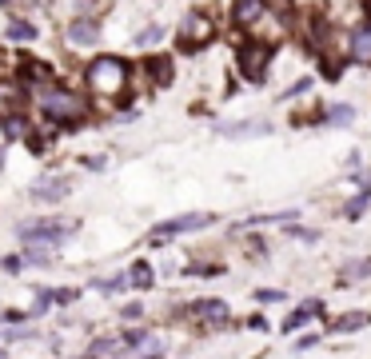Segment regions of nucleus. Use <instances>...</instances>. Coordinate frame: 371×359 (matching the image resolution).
Wrapping results in <instances>:
<instances>
[{
	"label": "nucleus",
	"instance_id": "nucleus-1",
	"mask_svg": "<svg viewBox=\"0 0 371 359\" xmlns=\"http://www.w3.org/2000/svg\"><path fill=\"white\" fill-rule=\"evenodd\" d=\"M88 88H92V96L100 100H116L124 96V88H128V64L116 60V56H100V60L88 64Z\"/></svg>",
	"mask_w": 371,
	"mask_h": 359
},
{
	"label": "nucleus",
	"instance_id": "nucleus-26",
	"mask_svg": "<svg viewBox=\"0 0 371 359\" xmlns=\"http://www.w3.org/2000/svg\"><path fill=\"white\" fill-rule=\"evenodd\" d=\"M124 315H128V320H140V315H144V308H140V303H132V308H124Z\"/></svg>",
	"mask_w": 371,
	"mask_h": 359
},
{
	"label": "nucleus",
	"instance_id": "nucleus-20",
	"mask_svg": "<svg viewBox=\"0 0 371 359\" xmlns=\"http://www.w3.org/2000/svg\"><path fill=\"white\" fill-rule=\"evenodd\" d=\"M351 116H356V112H351V104H339V108L327 112V124H351Z\"/></svg>",
	"mask_w": 371,
	"mask_h": 359
},
{
	"label": "nucleus",
	"instance_id": "nucleus-14",
	"mask_svg": "<svg viewBox=\"0 0 371 359\" xmlns=\"http://www.w3.org/2000/svg\"><path fill=\"white\" fill-rule=\"evenodd\" d=\"M88 351H92V355H116V351H124V339L120 335H108V339H96Z\"/></svg>",
	"mask_w": 371,
	"mask_h": 359
},
{
	"label": "nucleus",
	"instance_id": "nucleus-2",
	"mask_svg": "<svg viewBox=\"0 0 371 359\" xmlns=\"http://www.w3.org/2000/svg\"><path fill=\"white\" fill-rule=\"evenodd\" d=\"M40 112L56 120V124H76L80 116H84V100L68 92V88H44L40 92Z\"/></svg>",
	"mask_w": 371,
	"mask_h": 359
},
{
	"label": "nucleus",
	"instance_id": "nucleus-12",
	"mask_svg": "<svg viewBox=\"0 0 371 359\" xmlns=\"http://www.w3.org/2000/svg\"><path fill=\"white\" fill-rule=\"evenodd\" d=\"M320 311H323V303H320V299H308V303H304V308H299L296 315H287V323H284V327L292 332V327H299L304 320H311V315H320Z\"/></svg>",
	"mask_w": 371,
	"mask_h": 359
},
{
	"label": "nucleus",
	"instance_id": "nucleus-4",
	"mask_svg": "<svg viewBox=\"0 0 371 359\" xmlns=\"http://www.w3.org/2000/svg\"><path fill=\"white\" fill-rule=\"evenodd\" d=\"M68 232H72V223H64V220H32V223H20V235H25V240H32V244H56V240H64Z\"/></svg>",
	"mask_w": 371,
	"mask_h": 359
},
{
	"label": "nucleus",
	"instance_id": "nucleus-27",
	"mask_svg": "<svg viewBox=\"0 0 371 359\" xmlns=\"http://www.w3.org/2000/svg\"><path fill=\"white\" fill-rule=\"evenodd\" d=\"M0 168H4V156H0Z\"/></svg>",
	"mask_w": 371,
	"mask_h": 359
},
{
	"label": "nucleus",
	"instance_id": "nucleus-23",
	"mask_svg": "<svg viewBox=\"0 0 371 359\" xmlns=\"http://www.w3.org/2000/svg\"><path fill=\"white\" fill-rule=\"evenodd\" d=\"M315 344H320V335H315V332H311V335H304V339H299V351H308V347H315Z\"/></svg>",
	"mask_w": 371,
	"mask_h": 359
},
{
	"label": "nucleus",
	"instance_id": "nucleus-3",
	"mask_svg": "<svg viewBox=\"0 0 371 359\" xmlns=\"http://www.w3.org/2000/svg\"><path fill=\"white\" fill-rule=\"evenodd\" d=\"M211 32H216V28H211V20L204 13H192V16L180 20V44H184V48H204L211 40Z\"/></svg>",
	"mask_w": 371,
	"mask_h": 359
},
{
	"label": "nucleus",
	"instance_id": "nucleus-18",
	"mask_svg": "<svg viewBox=\"0 0 371 359\" xmlns=\"http://www.w3.org/2000/svg\"><path fill=\"white\" fill-rule=\"evenodd\" d=\"M367 323V315L363 311H356V315H344V320H335V332H359Z\"/></svg>",
	"mask_w": 371,
	"mask_h": 359
},
{
	"label": "nucleus",
	"instance_id": "nucleus-11",
	"mask_svg": "<svg viewBox=\"0 0 371 359\" xmlns=\"http://www.w3.org/2000/svg\"><path fill=\"white\" fill-rule=\"evenodd\" d=\"M351 56L363 64H371V25L367 28H359L356 37H351Z\"/></svg>",
	"mask_w": 371,
	"mask_h": 359
},
{
	"label": "nucleus",
	"instance_id": "nucleus-8",
	"mask_svg": "<svg viewBox=\"0 0 371 359\" xmlns=\"http://www.w3.org/2000/svg\"><path fill=\"white\" fill-rule=\"evenodd\" d=\"M192 315H196L200 323L220 327V323H228V303H223V299H200V303H192Z\"/></svg>",
	"mask_w": 371,
	"mask_h": 359
},
{
	"label": "nucleus",
	"instance_id": "nucleus-5",
	"mask_svg": "<svg viewBox=\"0 0 371 359\" xmlns=\"http://www.w3.org/2000/svg\"><path fill=\"white\" fill-rule=\"evenodd\" d=\"M208 223H211V211H192V216H180V220L156 223V228H152V240H168V235H180V232H196V228H208Z\"/></svg>",
	"mask_w": 371,
	"mask_h": 359
},
{
	"label": "nucleus",
	"instance_id": "nucleus-22",
	"mask_svg": "<svg viewBox=\"0 0 371 359\" xmlns=\"http://www.w3.org/2000/svg\"><path fill=\"white\" fill-rule=\"evenodd\" d=\"M160 37H164V28H160V25H152V28H144V32L136 37V44H156Z\"/></svg>",
	"mask_w": 371,
	"mask_h": 359
},
{
	"label": "nucleus",
	"instance_id": "nucleus-7",
	"mask_svg": "<svg viewBox=\"0 0 371 359\" xmlns=\"http://www.w3.org/2000/svg\"><path fill=\"white\" fill-rule=\"evenodd\" d=\"M268 20V8H263V0H235V25L240 28H256Z\"/></svg>",
	"mask_w": 371,
	"mask_h": 359
},
{
	"label": "nucleus",
	"instance_id": "nucleus-25",
	"mask_svg": "<svg viewBox=\"0 0 371 359\" xmlns=\"http://www.w3.org/2000/svg\"><path fill=\"white\" fill-rule=\"evenodd\" d=\"M308 84H311V80H299V84H292V88H287V96H299V92H308Z\"/></svg>",
	"mask_w": 371,
	"mask_h": 359
},
{
	"label": "nucleus",
	"instance_id": "nucleus-21",
	"mask_svg": "<svg viewBox=\"0 0 371 359\" xmlns=\"http://www.w3.org/2000/svg\"><path fill=\"white\" fill-rule=\"evenodd\" d=\"M152 76H156L160 84H168V80H172V64H168V60H160V56H156V60H152Z\"/></svg>",
	"mask_w": 371,
	"mask_h": 359
},
{
	"label": "nucleus",
	"instance_id": "nucleus-10",
	"mask_svg": "<svg viewBox=\"0 0 371 359\" xmlns=\"http://www.w3.org/2000/svg\"><path fill=\"white\" fill-rule=\"evenodd\" d=\"M60 196H68V180H60V176H48V184L32 188V200H60Z\"/></svg>",
	"mask_w": 371,
	"mask_h": 359
},
{
	"label": "nucleus",
	"instance_id": "nucleus-13",
	"mask_svg": "<svg viewBox=\"0 0 371 359\" xmlns=\"http://www.w3.org/2000/svg\"><path fill=\"white\" fill-rule=\"evenodd\" d=\"M216 132L220 136H260V132H268V124H220Z\"/></svg>",
	"mask_w": 371,
	"mask_h": 359
},
{
	"label": "nucleus",
	"instance_id": "nucleus-6",
	"mask_svg": "<svg viewBox=\"0 0 371 359\" xmlns=\"http://www.w3.org/2000/svg\"><path fill=\"white\" fill-rule=\"evenodd\" d=\"M268 60H272V52H268V44H263V40L244 44V48H240V68H244L247 80H260L263 68H268Z\"/></svg>",
	"mask_w": 371,
	"mask_h": 359
},
{
	"label": "nucleus",
	"instance_id": "nucleus-17",
	"mask_svg": "<svg viewBox=\"0 0 371 359\" xmlns=\"http://www.w3.org/2000/svg\"><path fill=\"white\" fill-rule=\"evenodd\" d=\"M128 284H136V287H152V268H148V263H136V268L128 272Z\"/></svg>",
	"mask_w": 371,
	"mask_h": 359
},
{
	"label": "nucleus",
	"instance_id": "nucleus-24",
	"mask_svg": "<svg viewBox=\"0 0 371 359\" xmlns=\"http://www.w3.org/2000/svg\"><path fill=\"white\" fill-rule=\"evenodd\" d=\"M260 299L263 303H275V299H284V292H272V287H268V292H260Z\"/></svg>",
	"mask_w": 371,
	"mask_h": 359
},
{
	"label": "nucleus",
	"instance_id": "nucleus-28",
	"mask_svg": "<svg viewBox=\"0 0 371 359\" xmlns=\"http://www.w3.org/2000/svg\"><path fill=\"white\" fill-rule=\"evenodd\" d=\"M280 4H287V0H280Z\"/></svg>",
	"mask_w": 371,
	"mask_h": 359
},
{
	"label": "nucleus",
	"instance_id": "nucleus-9",
	"mask_svg": "<svg viewBox=\"0 0 371 359\" xmlns=\"http://www.w3.org/2000/svg\"><path fill=\"white\" fill-rule=\"evenodd\" d=\"M68 40H72V44H96L100 25L96 20H72V25H68Z\"/></svg>",
	"mask_w": 371,
	"mask_h": 359
},
{
	"label": "nucleus",
	"instance_id": "nucleus-16",
	"mask_svg": "<svg viewBox=\"0 0 371 359\" xmlns=\"http://www.w3.org/2000/svg\"><path fill=\"white\" fill-rule=\"evenodd\" d=\"M367 204H371V188H363V192H359V196H356V200H351V204L344 208V216H347V220H359Z\"/></svg>",
	"mask_w": 371,
	"mask_h": 359
},
{
	"label": "nucleus",
	"instance_id": "nucleus-15",
	"mask_svg": "<svg viewBox=\"0 0 371 359\" xmlns=\"http://www.w3.org/2000/svg\"><path fill=\"white\" fill-rule=\"evenodd\" d=\"M344 280H367L371 275V260H351V263H344Z\"/></svg>",
	"mask_w": 371,
	"mask_h": 359
},
{
	"label": "nucleus",
	"instance_id": "nucleus-19",
	"mask_svg": "<svg viewBox=\"0 0 371 359\" xmlns=\"http://www.w3.org/2000/svg\"><path fill=\"white\" fill-rule=\"evenodd\" d=\"M37 37V28L25 25V20H16V25H8V40H32Z\"/></svg>",
	"mask_w": 371,
	"mask_h": 359
}]
</instances>
